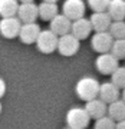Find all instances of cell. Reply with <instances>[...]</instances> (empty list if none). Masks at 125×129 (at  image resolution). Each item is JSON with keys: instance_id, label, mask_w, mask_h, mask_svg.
I'll return each instance as SVG.
<instances>
[{"instance_id": "1", "label": "cell", "mask_w": 125, "mask_h": 129, "mask_svg": "<svg viewBox=\"0 0 125 129\" xmlns=\"http://www.w3.org/2000/svg\"><path fill=\"white\" fill-rule=\"evenodd\" d=\"M75 92L81 101L88 102L91 99H95V98H98V92H99V82L95 78L85 76L78 80Z\"/></svg>"}, {"instance_id": "2", "label": "cell", "mask_w": 125, "mask_h": 129, "mask_svg": "<svg viewBox=\"0 0 125 129\" xmlns=\"http://www.w3.org/2000/svg\"><path fill=\"white\" fill-rule=\"evenodd\" d=\"M88 112L85 111V108H72L66 113V123L72 129H85L89 125Z\"/></svg>"}, {"instance_id": "3", "label": "cell", "mask_w": 125, "mask_h": 129, "mask_svg": "<svg viewBox=\"0 0 125 129\" xmlns=\"http://www.w3.org/2000/svg\"><path fill=\"white\" fill-rule=\"evenodd\" d=\"M79 47H81L79 39H76L70 32L58 37V47H56V50L59 52L62 56L69 57V56L76 55Z\"/></svg>"}, {"instance_id": "4", "label": "cell", "mask_w": 125, "mask_h": 129, "mask_svg": "<svg viewBox=\"0 0 125 129\" xmlns=\"http://www.w3.org/2000/svg\"><path fill=\"white\" fill-rule=\"evenodd\" d=\"M58 37L59 36H56L51 29L49 30H40L35 43H36L39 52L45 53V55H49L52 52H55L56 47H58Z\"/></svg>"}, {"instance_id": "5", "label": "cell", "mask_w": 125, "mask_h": 129, "mask_svg": "<svg viewBox=\"0 0 125 129\" xmlns=\"http://www.w3.org/2000/svg\"><path fill=\"white\" fill-rule=\"evenodd\" d=\"M22 27V22L20 19L16 16H10V17H3L0 20V35L6 39H14L19 36Z\"/></svg>"}, {"instance_id": "6", "label": "cell", "mask_w": 125, "mask_h": 129, "mask_svg": "<svg viewBox=\"0 0 125 129\" xmlns=\"http://www.w3.org/2000/svg\"><path fill=\"white\" fill-rule=\"evenodd\" d=\"M118 66H119L118 59L112 55L111 52L99 53V56H98L96 60H95V68H96V70L102 75H111Z\"/></svg>"}, {"instance_id": "7", "label": "cell", "mask_w": 125, "mask_h": 129, "mask_svg": "<svg viewBox=\"0 0 125 129\" xmlns=\"http://www.w3.org/2000/svg\"><path fill=\"white\" fill-rule=\"evenodd\" d=\"M112 42H114V37L109 35L108 30H105V32H95V35L91 39V46L98 53H107V52L111 50Z\"/></svg>"}, {"instance_id": "8", "label": "cell", "mask_w": 125, "mask_h": 129, "mask_svg": "<svg viewBox=\"0 0 125 129\" xmlns=\"http://www.w3.org/2000/svg\"><path fill=\"white\" fill-rule=\"evenodd\" d=\"M85 3L83 0H65V3L62 6V12L68 19L76 20L79 17H83L85 14Z\"/></svg>"}, {"instance_id": "9", "label": "cell", "mask_w": 125, "mask_h": 129, "mask_svg": "<svg viewBox=\"0 0 125 129\" xmlns=\"http://www.w3.org/2000/svg\"><path fill=\"white\" fill-rule=\"evenodd\" d=\"M40 33V26L36 23V22H32V23H22V27H20V32H19V37H20V42L24 43V45H32L35 43Z\"/></svg>"}, {"instance_id": "10", "label": "cell", "mask_w": 125, "mask_h": 129, "mask_svg": "<svg viewBox=\"0 0 125 129\" xmlns=\"http://www.w3.org/2000/svg\"><path fill=\"white\" fill-rule=\"evenodd\" d=\"M91 32H92V26H91L89 19L79 17V19H76V20H72V24H70V33H72L76 39L83 40V39L89 37Z\"/></svg>"}, {"instance_id": "11", "label": "cell", "mask_w": 125, "mask_h": 129, "mask_svg": "<svg viewBox=\"0 0 125 129\" xmlns=\"http://www.w3.org/2000/svg\"><path fill=\"white\" fill-rule=\"evenodd\" d=\"M16 16L20 19L22 23H32V22H36V19L39 17V13H37V5H35L33 2L19 5V9H17Z\"/></svg>"}, {"instance_id": "12", "label": "cell", "mask_w": 125, "mask_h": 129, "mask_svg": "<svg viewBox=\"0 0 125 129\" xmlns=\"http://www.w3.org/2000/svg\"><path fill=\"white\" fill-rule=\"evenodd\" d=\"M89 22H91L92 30H95V32H105L109 27L112 19L108 14L107 10L105 12H93L92 16L89 17Z\"/></svg>"}, {"instance_id": "13", "label": "cell", "mask_w": 125, "mask_h": 129, "mask_svg": "<svg viewBox=\"0 0 125 129\" xmlns=\"http://www.w3.org/2000/svg\"><path fill=\"white\" fill-rule=\"evenodd\" d=\"M121 93H119V88H116L112 82H105L99 85V92H98V98L104 101L105 103H111V102L119 99Z\"/></svg>"}, {"instance_id": "14", "label": "cell", "mask_w": 125, "mask_h": 129, "mask_svg": "<svg viewBox=\"0 0 125 129\" xmlns=\"http://www.w3.org/2000/svg\"><path fill=\"white\" fill-rule=\"evenodd\" d=\"M70 24H72L70 19H68L65 14L58 13L51 20V30L56 36H62V35H66V33L70 32Z\"/></svg>"}, {"instance_id": "15", "label": "cell", "mask_w": 125, "mask_h": 129, "mask_svg": "<svg viewBox=\"0 0 125 129\" xmlns=\"http://www.w3.org/2000/svg\"><path fill=\"white\" fill-rule=\"evenodd\" d=\"M107 108H108V105L105 102L101 101L99 98H95V99H91V101L86 102L85 111L88 112L91 119H98L101 116L107 115Z\"/></svg>"}, {"instance_id": "16", "label": "cell", "mask_w": 125, "mask_h": 129, "mask_svg": "<svg viewBox=\"0 0 125 129\" xmlns=\"http://www.w3.org/2000/svg\"><path fill=\"white\" fill-rule=\"evenodd\" d=\"M107 113H108V116H109L111 119H114L115 122L125 119V102L122 101V99H116V101L108 103Z\"/></svg>"}, {"instance_id": "17", "label": "cell", "mask_w": 125, "mask_h": 129, "mask_svg": "<svg viewBox=\"0 0 125 129\" xmlns=\"http://www.w3.org/2000/svg\"><path fill=\"white\" fill-rule=\"evenodd\" d=\"M37 13H39V17H40L42 20L51 22L52 19L59 13V9H58L56 3H52V2H42L40 5L37 6Z\"/></svg>"}, {"instance_id": "18", "label": "cell", "mask_w": 125, "mask_h": 129, "mask_svg": "<svg viewBox=\"0 0 125 129\" xmlns=\"http://www.w3.org/2000/svg\"><path fill=\"white\" fill-rule=\"evenodd\" d=\"M108 14L112 20H124L125 19V0H111L107 7Z\"/></svg>"}, {"instance_id": "19", "label": "cell", "mask_w": 125, "mask_h": 129, "mask_svg": "<svg viewBox=\"0 0 125 129\" xmlns=\"http://www.w3.org/2000/svg\"><path fill=\"white\" fill-rule=\"evenodd\" d=\"M17 9H19L17 0H0V16L2 17L16 16Z\"/></svg>"}, {"instance_id": "20", "label": "cell", "mask_w": 125, "mask_h": 129, "mask_svg": "<svg viewBox=\"0 0 125 129\" xmlns=\"http://www.w3.org/2000/svg\"><path fill=\"white\" fill-rule=\"evenodd\" d=\"M108 32L114 39H122L125 37V20H112Z\"/></svg>"}, {"instance_id": "21", "label": "cell", "mask_w": 125, "mask_h": 129, "mask_svg": "<svg viewBox=\"0 0 125 129\" xmlns=\"http://www.w3.org/2000/svg\"><path fill=\"white\" fill-rule=\"evenodd\" d=\"M109 52H111L118 60L125 59V37H122V39H114Z\"/></svg>"}, {"instance_id": "22", "label": "cell", "mask_w": 125, "mask_h": 129, "mask_svg": "<svg viewBox=\"0 0 125 129\" xmlns=\"http://www.w3.org/2000/svg\"><path fill=\"white\" fill-rule=\"evenodd\" d=\"M111 82L116 88L124 89L125 88V66H118L111 73Z\"/></svg>"}, {"instance_id": "23", "label": "cell", "mask_w": 125, "mask_h": 129, "mask_svg": "<svg viewBox=\"0 0 125 129\" xmlns=\"http://www.w3.org/2000/svg\"><path fill=\"white\" fill-rule=\"evenodd\" d=\"M95 126L93 129H115V120L111 119L109 116H101V118H98L95 119Z\"/></svg>"}, {"instance_id": "24", "label": "cell", "mask_w": 125, "mask_h": 129, "mask_svg": "<svg viewBox=\"0 0 125 129\" xmlns=\"http://www.w3.org/2000/svg\"><path fill=\"white\" fill-rule=\"evenodd\" d=\"M111 0H88L89 7L93 12H105Z\"/></svg>"}, {"instance_id": "25", "label": "cell", "mask_w": 125, "mask_h": 129, "mask_svg": "<svg viewBox=\"0 0 125 129\" xmlns=\"http://www.w3.org/2000/svg\"><path fill=\"white\" fill-rule=\"evenodd\" d=\"M5 93H6V83L3 79H0V98H3Z\"/></svg>"}, {"instance_id": "26", "label": "cell", "mask_w": 125, "mask_h": 129, "mask_svg": "<svg viewBox=\"0 0 125 129\" xmlns=\"http://www.w3.org/2000/svg\"><path fill=\"white\" fill-rule=\"evenodd\" d=\"M115 129H125V119L115 122Z\"/></svg>"}, {"instance_id": "27", "label": "cell", "mask_w": 125, "mask_h": 129, "mask_svg": "<svg viewBox=\"0 0 125 129\" xmlns=\"http://www.w3.org/2000/svg\"><path fill=\"white\" fill-rule=\"evenodd\" d=\"M121 99H122V101L125 102V88L122 89V95H121Z\"/></svg>"}, {"instance_id": "28", "label": "cell", "mask_w": 125, "mask_h": 129, "mask_svg": "<svg viewBox=\"0 0 125 129\" xmlns=\"http://www.w3.org/2000/svg\"><path fill=\"white\" fill-rule=\"evenodd\" d=\"M19 2H22V3H29V2H33V0H19Z\"/></svg>"}, {"instance_id": "29", "label": "cell", "mask_w": 125, "mask_h": 129, "mask_svg": "<svg viewBox=\"0 0 125 129\" xmlns=\"http://www.w3.org/2000/svg\"><path fill=\"white\" fill-rule=\"evenodd\" d=\"M43 2H52V3H56L58 0H43Z\"/></svg>"}, {"instance_id": "30", "label": "cell", "mask_w": 125, "mask_h": 129, "mask_svg": "<svg viewBox=\"0 0 125 129\" xmlns=\"http://www.w3.org/2000/svg\"><path fill=\"white\" fill-rule=\"evenodd\" d=\"M0 113H2V103H0Z\"/></svg>"}, {"instance_id": "31", "label": "cell", "mask_w": 125, "mask_h": 129, "mask_svg": "<svg viewBox=\"0 0 125 129\" xmlns=\"http://www.w3.org/2000/svg\"><path fill=\"white\" fill-rule=\"evenodd\" d=\"M65 129H72V128H69V126H68V128H65Z\"/></svg>"}]
</instances>
